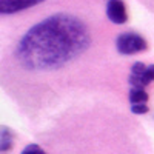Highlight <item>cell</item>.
Here are the masks:
<instances>
[{"label": "cell", "instance_id": "obj_3", "mask_svg": "<svg viewBox=\"0 0 154 154\" xmlns=\"http://www.w3.org/2000/svg\"><path fill=\"white\" fill-rule=\"evenodd\" d=\"M152 80H154V65L146 66L142 62H136L131 68V75H130L131 86L145 88Z\"/></svg>", "mask_w": 154, "mask_h": 154}, {"label": "cell", "instance_id": "obj_5", "mask_svg": "<svg viewBox=\"0 0 154 154\" xmlns=\"http://www.w3.org/2000/svg\"><path fill=\"white\" fill-rule=\"evenodd\" d=\"M43 0H0V14H14V12L28 9Z\"/></svg>", "mask_w": 154, "mask_h": 154}, {"label": "cell", "instance_id": "obj_2", "mask_svg": "<svg viewBox=\"0 0 154 154\" xmlns=\"http://www.w3.org/2000/svg\"><path fill=\"white\" fill-rule=\"evenodd\" d=\"M146 40L136 32H123L116 40V48L122 56H131L146 49Z\"/></svg>", "mask_w": 154, "mask_h": 154}, {"label": "cell", "instance_id": "obj_4", "mask_svg": "<svg viewBox=\"0 0 154 154\" xmlns=\"http://www.w3.org/2000/svg\"><path fill=\"white\" fill-rule=\"evenodd\" d=\"M106 16L116 25H123L128 20L126 8L122 0H108L106 3Z\"/></svg>", "mask_w": 154, "mask_h": 154}, {"label": "cell", "instance_id": "obj_8", "mask_svg": "<svg viewBox=\"0 0 154 154\" xmlns=\"http://www.w3.org/2000/svg\"><path fill=\"white\" fill-rule=\"evenodd\" d=\"M131 112L145 114V112H148V105L145 103V102H142V103H131Z\"/></svg>", "mask_w": 154, "mask_h": 154}, {"label": "cell", "instance_id": "obj_9", "mask_svg": "<svg viewBox=\"0 0 154 154\" xmlns=\"http://www.w3.org/2000/svg\"><path fill=\"white\" fill-rule=\"evenodd\" d=\"M23 154H26V152H43V149L38 146V145H28L26 148H23V151H22Z\"/></svg>", "mask_w": 154, "mask_h": 154}, {"label": "cell", "instance_id": "obj_1", "mask_svg": "<svg viewBox=\"0 0 154 154\" xmlns=\"http://www.w3.org/2000/svg\"><path fill=\"white\" fill-rule=\"evenodd\" d=\"M89 43L91 37L80 19L56 14L34 25L20 38L16 56L26 69H56L83 54Z\"/></svg>", "mask_w": 154, "mask_h": 154}, {"label": "cell", "instance_id": "obj_7", "mask_svg": "<svg viewBox=\"0 0 154 154\" xmlns=\"http://www.w3.org/2000/svg\"><path fill=\"white\" fill-rule=\"evenodd\" d=\"M148 102V94L145 93L143 88L140 86H131L130 89V103H142Z\"/></svg>", "mask_w": 154, "mask_h": 154}, {"label": "cell", "instance_id": "obj_6", "mask_svg": "<svg viewBox=\"0 0 154 154\" xmlns=\"http://www.w3.org/2000/svg\"><path fill=\"white\" fill-rule=\"evenodd\" d=\"M12 140H14V134L8 126H0V151L11 149Z\"/></svg>", "mask_w": 154, "mask_h": 154}]
</instances>
